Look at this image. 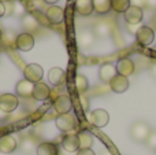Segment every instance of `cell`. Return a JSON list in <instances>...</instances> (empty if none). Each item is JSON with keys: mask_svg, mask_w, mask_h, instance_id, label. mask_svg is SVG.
Returning <instances> with one entry per match:
<instances>
[{"mask_svg": "<svg viewBox=\"0 0 156 155\" xmlns=\"http://www.w3.org/2000/svg\"><path fill=\"white\" fill-rule=\"evenodd\" d=\"M126 27H127V32H129L130 34H134V36H136V33L138 32V29H140L137 25H129V23H127Z\"/></svg>", "mask_w": 156, "mask_h": 155, "instance_id": "f546056e", "label": "cell"}, {"mask_svg": "<svg viewBox=\"0 0 156 155\" xmlns=\"http://www.w3.org/2000/svg\"><path fill=\"white\" fill-rule=\"evenodd\" d=\"M7 115H8L7 113H4L2 109H0V120H5V118H7Z\"/></svg>", "mask_w": 156, "mask_h": 155, "instance_id": "836d02e7", "label": "cell"}, {"mask_svg": "<svg viewBox=\"0 0 156 155\" xmlns=\"http://www.w3.org/2000/svg\"><path fill=\"white\" fill-rule=\"evenodd\" d=\"M44 2H45V3H48V4H52V5H54L55 3H58V2H59V0H44Z\"/></svg>", "mask_w": 156, "mask_h": 155, "instance_id": "e575fe53", "label": "cell"}, {"mask_svg": "<svg viewBox=\"0 0 156 155\" xmlns=\"http://www.w3.org/2000/svg\"><path fill=\"white\" fill-rule=\"evenodd\" d=\"M103 155H111V154H110V153H107V151H105V153L103 154Z\"/></svg>", "mask_w": 156, "mask_h": 155, "instance_id": "f35d334b", "label": "cell"}, {"mask_svg": "<svg viewBox=\"0 0 156 155\" xmlns=\"http://www.w3.org/2000/svg\"><path fill=\"white\" fill-rule=\"evenodd\" d=\"M33 89H34V84L25 78L18 81V84L15 87L16 95L21 96V98H30V96H33Z\"/></svg>", "mask_w": 156, "mask_h": 155, "instance_id": "4fadbf2b", "label": "cell"}, {"mask_svg": "<svg viewBox=\"0 0 156 155\" xmlns=\"http://www.w3.org/2000/svg\"><path fill=\"white\" fill-rule=\"evenodd\" d=\"M76 10L78 14L83 16H89L94 11L93 8V0H77L76 2Z\"/></svg>", "mask_w": 156, "mask_h": 155, "instance_id": "d6986e66", "label": "cell"}, {"mask_svg": "<svg viewBox=\"0 0 156 155\" xmlns=\"http://www.w3.org/2000/svg\"><path fill=\"white\" fill-rule=\"evenodd\" d=\"M151 135V128L147 125L145 122H136L130 129V136L136 140V142H147Z\"/></svg>", "mask_w": 156, "mask_h": 155, "instance_id": "6da1fadb", "label": "cell"}, {"mask_svg": "<svg viewBox=\"0 0 156 155\" xmlns=\"http://www.w3.org/2000/svg\"><path fill=\"white\" fill-rule=\"evenodd\" d=\"M93 8L97 14L104 15L111 10V0H93Z\"/></svg>", "mask_w": 156, "mask_h": 155, "instance_id": "603a6c76", "label": "cell"}, {"mask_svg": "<svg viewBox=\"0 0 156 155\" xmlns=\"http://www.w3.org/2000/svg\"><path fill=\"white\" fill-rule=\"evenodd\" d=\"M93 41H94V37L90 32H82L78 36V44L81 47H89L93 44Z\"/></svg>", "mask_w": 156, "mask_h": 155, "instance_id": "484cf974", "label": "cell"}, {"mask_svg": "<svg viewBox=\"0 0 156 155\" xmlns=\"http://www.w3.org/2000/svg\"><path fill=\"white\" fill-rule=\"evenodd\" d=\"M43 74H44L43 67H41L40 65H37V63H30V65H27L23 70L25 80L33 82V84L40 82L41 80H43Z\"/></svg>", "mask_w": 156, "mask_h": 155, "instance_id": "7a4b0ae2", "label": "cell"}, {"mask_svg": "<svg viewBox=\"0 0 156 155\" xmlns=\"http://www.w3.org/2000/svg\"><path fill=\"white\" fill-rule=\"evenodd\" d=\"M55 124H56L58 129L62 132H71L76 129L77 126V120L76 117H74L73 114H70V113H67V114H62L59 115V117L56 118V121H55Z\"/></svg>", "mask_w": 156, "mask_h": 155, "instance_id": "3957f363", "label": "cell"}, {"mask_svg": "<svg viewBox=\"0 0 156 155\" xmlns=\"http://www.w3.org/2000/svg\"><path fill=\"white\" fill-rule=\"evenodd\" d=\"M144 18V11L141 7L130 5L127 11L125 13V21L129 25H138Z\"/></svg>", "mask_w": 156, "mask_h": 155, "instance_id": "ba28073f", "label": "cell"}, {"mask_svg": "<svg viewBox=\"0 0 156 155\" xmlns=\"http://www.w3.org/2000/svg\"><path fill=\"white\" fill-rule=\"evenodd\" d=\"M147 3V0H130V4L132 5H136V7H141L143 8V5Z\"/></svg>", "mask_w": 156, "mask_h": 155, "instance_id": "1f68e13d", "label": "cell"}, {"mask_svg": "<svg viewBox=\"0 0 156 155\" xmlns=\"http://www.w3.org/2000/svg\"><path fill=\"white\" fill-rule=\"evenodd\" d=\"M147 143H148L149 147L156 148V132H151V135H149V137H148V140H147Z\"/></svg>", "mask_w": 156, "mask_h": 155, "instance_id": "83f0119b", "label": "cell"}, {"mask_svg": "<svg viewBox=\"0 0 156 155\" xmlns=\"http://www.w3.org/2000/svg\"><path fill=\"white\" fill-rule=\"evenodd\" d=\"M80 103H81V107H82L83 111H88V110H89V100H88V98H85V96L81 95L80 96Z\"/></svg>", "mask_w": 156, "mask_h": 155, "instance_id": "f1b7e54d", "label": "cell"}, {"mask_svg": "<svg viewBox=\"0 0 156 155\" xmlns=\"http://www.w3.org/2000/svg\"><path fill=\"white\" fill-rule=\"evenodd\" d=\"M21 22H22V27L26 30V33L33 32V30H37L38 29V21L33 15H29V14H26V15L22 16Z\"/></svg>", "mask_w": 156, "mask_h": 155, "instance_id": "7402d4cb", "label": "cell"}, {"mask_svg": "<svg viewBox=\"0 0 156 155\" xmlns=\"http://www.w3.org/2000/svg\"><path fill=\"white\" fill-rule=\"evenodd\" d=\"M54 107H55V110H56V113L59 115L67 114V113H70L71 107H73V102H71L70 96L60 95V96H58L56 100H55Z\"/></svg>", "mask_w": 156, "mask_h": 155, "instance_id": "30bf717a", "label": "cell"}, {"mask_svg": "<svg viewBox=\"0 0 156 155\" xmlns=\"http://www.w3.org/2000/svg\"><path fill=\"white\" fill-rule=\"evenodd\" d=\"M37 155H59V150L55 143L44 142L37 146Z\"/></svg>", "mask_w": 156, "mask_h": 155, "instance_id": "ffe728a7", "label": "cell"}, {"mask_svg": "<svg viewBox=\"0 0 156 155\" xmlns=\"http://www.w3.org/2000/svg\"><path fill=\"white\" fill-rule=\"evenodd\" d=\"M18 103H19L18 98L15 95H12V93H3L0 96V109L4 113H7V114L12 113L18 107Z\"/></svg>", "mask_w": 156, "mask_h": 155, "instance_id": "8992f818", "label": "cell"}, {"mask_svg": "<svg viewBox=\"0 0 156 155\" xmlns=\"http://www.w3.org/2000/svg\"><path fill=\"white\" fill-rule=\"evenodd\" d=\"M110 87L115 93H123V92H126L127 88H129V80H127V77L116 74L112 78V81L110 82Z\"/></svg>", "mask_w": 156, "mask_h": 155, "instance_id": "5bb4252c", "label": "cell"}, {"mask_svg": "<svg viewBox=\"0 0 156 155\" xmlns=\"http://www.w3.org/2000/svg\"><path fill=\"white\" fill-rule=\"evenodd\" d=\"M16 150V140L11 135H4L0 137V153L11 154Z\"/></svg>", "mask_w": 156, "mask_h": 155, "instance_id": "2e32d148", "label": "cell"}, {"mask_svg": "<svg viewBox=\"0 0 156 155\" xmlns=\"http://www.w3.org/2000/svg\"><path fill=\"white\" fill-rule=\"evenodd\" d=\"M45 15H47V18L49 19L51 23L59 25V23H62L63 19H65V11H63L62 7L54 4V5H51V7H48Z\"/></svg>", "mask_w": 156, "mask_h": 155, "instance_id": "8fae6325", "label": "cell"}, {"mask_svg": "<svg viewBox=\"0 0 156 155\" xmlns=\"http://www.w3.org/2000/svg\"><path fill=\"white\" fill-rule=\"evenodd\" d=\"M152 74H154V76L156 77V65L154 66V67H152Z\"/></svg>", "mask_w": 156, "mask_h": 155, "instance_id": "d590c367", "label": "cell"}, {"mask_svg": "<svg viewBox=\"0 0 156 155\" xmlns=\"http://www.w3.org/2000/svg\"><path fill=\"white\" fill-rule=\"evenodd\" d=\"M78 140H80V150H86V148H92L93 146V136L90 132L82 131L78 133Z\"/></svg>", "mask_w": 156, "mask_h": 155, "instance_id": "44dd1931", "label": "cell"}, {"mask_svg": "<svg viewBox=\"0 0 156 155\" xmlns=\"http://www.w3.org/2000/svg\"><path fill=\"white\" fill-rule=\"evenodd\" d=\"M89 121L93 124L96 128H104L105 125L108 124L110 121V115L105 110L103 109H97V110H93L89 115Z\"/></svg>", "mask_w": 156, "mask_h": 155, "instance_id": "52a82bcc", "label": "cell"}, {"mask_svg": "<svg viewBox=\"0 0 156 155\" xmlns=\"http://www.w3.org/2000/svg\"><path fill=\"white\" fill-rule=\"evenodd\" d=\"M134 70H136L134 62H133L130 58H122V59H119L118 63H116V71H118L119 76L129 77L134 73Z\"/></svg>", "mask_w": 156, "mask_h": 155, "instance_id": "9c48e42d", "label": "cell"}, {"mask_svg": "<svg viewBox=\"0 0 156 155\" xmlns=\"http://www.w3.org/2000/svg\"><path fill=\"white\" fill-rule=\"evenodd\" d=\"M48 80L54 87H58V85H62L66 80V74H65V70L60 67H54L49 70L48 73Z\"/></svg>", "mask_w": 156, "mask_h": 155, "instance_id": "ac0fdd59", "label": "cell"}, {"mask_svg": "<svg viewBox=\"0 0 156 155\" xmlns=\"http://www.w3.org/2000/svg\"><path fill=\"white\" fill-rule=\"evenodd\" d=\"M155 37H156V34H155L154 29H151L149 26H140L138 32L136 33V40H137V43L144 47L151 45V44L154 43Z\"/></svg>", "mask_w": 156, "mask_h": 155, "instance_id": "277c9868", "label": "cell"}, {"mask_svg": "<svg viewBox=\"0 0 156 155\" xmlns=\"http://www.w3.org/2000/svg\"><path fill=\"white\" fill-rule=\"evenodd\" d=\"M76 89L80 95L85 93L89 89V81L85 76H82V74H77L76 76Z\"/></svg>", "mask_w": 156, "mask_h": 155, "instance_id": "d4e9b609", "label": "cell"}, {"mask_svg": "<svg viewBox=\"0 0 156 155\" xmlns=\"http://www.w3.org/2000/svg\"><path fill=\"white\" fill-rule=\"evenodd\" d=\"M15 47L19 51H30V49L34 47V37H33L32 33H21V34L16 36L15 40Z\"/></svg>", "mask_w": 156, "mask_h": 155, "instance_id": "5b68a950", "label": "cell"}, {"mask_svg": "<svg viewBox=\"0 0 156 155\" xmlns=\"http://www.w3.org/2000/svg\"><path fill=\"white\" fill-rule=\"evenodd\" d=\"M3 38V30H2V27H0V40Z\"/></svg>", "mask_w": 156, "mask_h": 155, "instance_id": "8d00e7d4", "label": "cell"}, {"mask_svg": "<svg viewBox=\"0 0 156 155\" xmlns=\"http://www.w3.org/2000/svg\"><path fill=\"white\" fill-rule=\"evenodd\" d=\"M130 5V0H111V8L119 14H125Z\"/></svg>", "mask_w": 156, "mask_h": 155, "instance_id": "cb8c5ba5", "label": "cell"}, {"mask_svg": "<svg viewBox=\"0 0 156 155\" xmlns=\"http://www.w3.org/2000/svg\"><path fill=\"white\" fill-rule=\"evenodd\" d=\"M155 153H156V148H155Z\"/></svg>", "mask_w": 156, "mask_h": 155, "instance_id": "ab89813d", "label": "cell"}, {"mask_svg": "<svg viewBox=\"0 0 156 155\" xmlns=\"http://www.w3.org/2000/svg\"><path fill=\"white\" fill-rule=\"evenodd\" d=\"M62 147L67 153H76L80 150V140L78 135H66L62 139Z\"/></svg>", "mask_w": 156, "mask_h": 155, "instance_id": "e0dca14e", "label": "cell"}, {"mask_svg": "<svg viewBox=\"0 0 156 155\" xmlns=\"http://www.w3.org/2000/svg\"><path fill=\"white\" fill-rule=\"evenodd\" d=\"M2 3H5V2H10V0H0Z\"/></svg>", "mask_w": 156, "mask_h": 155, "instance_id": "74e56055", "label": "cell"}, {"mask_svg": "<svg viewBox=\"0 0 156 155\" xmlns=\"http://www.w3.org/2000/svg\"><path fill=\"white\" fill-rule=\"evenodd\" d=\"M77 155H96V154L93 153L92 148H86V150H78Z\"/></svg>", "mask_w": 156, "mask_h": 155, "instance_id": "4dcf8cb0", "label": "cell"}, {"mask_svg": "<svg viewBox=\"0 0 156 155\" xmlns=\"http://www.w3.org/2000/svg\"><path fill=\"white\" fill-rule=\"evenodd\" d=\"M4 14H5V5H4V3L0 2V18H2Z\"/></svg>", "mask_w": 156, "mask_h": 155, "instance_id": "d6a6232c", "label": "cell"}, {"mask_svg": "<svg viewBox=\"0 0 156 155\" xmlns=\"http://www.w3.org/2000/svg\"><path fill=\"white\" fill-rule=\"evenodd\" d=\"M51 95V89L49 87L45 84V82H37L34 84V89H33V98L38 102H44L49 98Z\"/></svg>", "mask_w": 156, "mask_h": 155, "instance_id": "9a60e30c", "label": "cell"}, {"mask_svg": "<svg viewBox=\"0 0 156 155\" xmlns=\"http://www.w3.org/2000/svg\"><path fill=\"white\" fill-rule=\"evenodd\" d=\"M96 34L100 36V37H104V36H107L108 33H110V27L107 26L105 23H100V25H96Z\"/></svg>", "mask_w": 156, "mask_h": 155, "instance_id": "4316f807", "label": "cell"}, {"mask_svg": "<svg viewBox=\"0 0 156 155\" xmlns=\"http://www.w3.org/2000/svg\"><path fill=\"white\" fill-rule=\"evenodd\" d=\"M116 74H118V71H116V66L111 65V63H104L99 70L100 80H101L103 82H105V84H110Z\"/></svg>", "mask_w": 156, "mask_h": 155, "instance_id": "7c38bea8", "label": "cell"}]
</instances>
